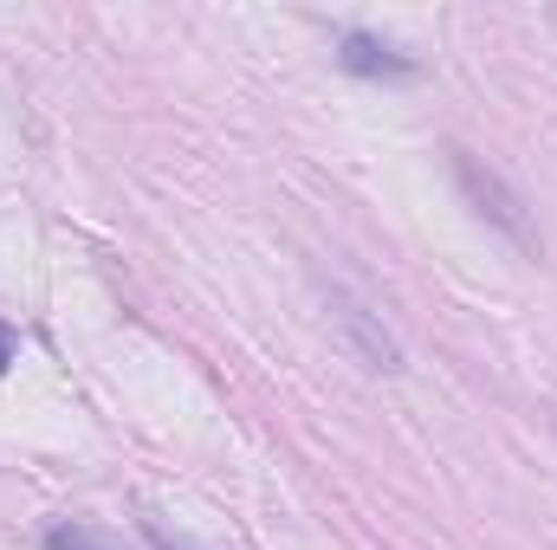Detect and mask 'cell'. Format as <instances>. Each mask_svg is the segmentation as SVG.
Returning a JSON list of instances; mask_svg holds the SVG:
<instances>
[{
    "label": "cell",
    "mask_w": 557,
    "mask_h": 550,
    "mask_svg": "<svg viewBox=\"0 0 557 550\" xmlns=\"http://www.w3.org/2000/svg\"><path fill=\"white\" fill-rule=\"evenodd\" d=\"M337 59H344L357 78H416V59H409V52H396V46H383L376 33H357V26L337 39Z\"/></svg>",
    "instance_id": "obj_3"
},
{
    "label": "cell",
    "mask_w": 557,
    "mask_h": 550,
    "mask_svg": "<svg viewBox=\"0 0 557 550\" xmlns=\"http://www.w3.org/2000/svg\"><path fill=\"white\" fill-rule=\"evenodd\" d=\"M46 550H124L111 532H98V525H52L46 532Z\"/></svg>",
    "instance_id": "obj_4"
},
{
    "label": "cell",
    "mask_w": 557,
    "mask_h": 550,
    "mask_svg": "<svg viewBox=\"0 0 557 550\" xmlns=\"http://www.w3.org/2000/svg\"><path fill=\"white\" fill-rule=\"evenodd\" d=\"M454 182H460V195L473 201V214L480 221H493L512 247H525V253H539V234H532V221H525V208H519V195L480 162V155H467V149H454Z\"/></svg>",
    "instance_id": "obj_1"
},
{
    "label": "cell",
    "mask_w": 557,
    "mask_h": 550,
    "mask_svg": "<svg viewBox=\"0 0 557 550\" xmlns=\"http://www.w3.org/2000/svg\"><path fill=\"white\" fill-rule=\"evenodd\" d=\"M7 363H13V330L0 324V376H7Z\"/></svg>",
    "instance_id": "obj_5"
},
{
    "label": "cell",
    "mask_w": 557,
    "mask_h": 550,
    "mask_svg": "<svg viewBox=\"0 0 557 550\" xmlns=\"http://www.w3.org/2000/svg\"><path fill=\"white\" fill-rule=\"evenodd\" d=\"M324 304H331V324L344 330V343L357 350L363 370H376V376H403V343L383 330V317H376L363 298H350V291H324Z\"/></svg>",
    "instance_id": "obj_2"
}]
</instances>
